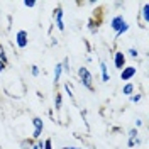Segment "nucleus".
<instances>
[{
  "label": "nucleus",
  "mask_w": 149,
  "mask_h": 149,
  "mask_svg": "<svg viewBox=\"0 0 149 149\" xmlns=\"http://www.w3.org/2000/svg\"><path fill=\"white\" fill-rule=\"evenodd\" d=\"M34 146V141L32 139H24V141H20V148L22 149H31Z\"/></svg>",
  "instance_id": "nucleus-19"
},
{
  "label": "nucleus",
  "mask_w": 149,
  "mask_h": 149,
  "mask_svg": "<svg viewBox=\"0 0 149 149\" xmlns=\"http://www.w3.org/2000/svg\"><path fill=\"white\" fill-rule=\"evenodd\" d=\"M137 74V68L136 66H124L120 70V80L129 83L130 80H134V76Z\"/></svg>",
  "instance_id": "nucleus-3"
},
{
  "label": "nucleus",
  "mask_w": 149,
  "mask_h": 149,
  "mask_svg": "<svg viewBox=\"0 0 149 149\" xmlns=\"http://www.w3.org/2000/svg\"><path fill=\"white\" fill-rule=\"evenodd\" d=\"M125 63H127V56L124 54V51H115L113 53V66L120 71L124 66H127Z\"/></svg>",
  "instance_id": "nucleus-5"
},
{
  "label": "nucleus",
  "mask_w": 149,
  "mask_h": 149,
  "mask_svg": "<svg viewBox=\"0 0 149 149\" xmlns=\"http://www.w3.org/2000/svg\"><path fill=\"white\" fill-rule=\"evenodd\" d=\"M61 68H63V73L70 74V71H71V66H70V58H68V56H66L65 59L61 61Z\"/></svg>",
  "instance_id": "nucleus-18"
},
{
  "label": "nucleus",
  "mask_w": 149,
  "mask_h": 149,
  "mask_svg": "<svg viewBox=\"0 0 149 149\" xmlns=\"http://www.w3.org/2000/svg\"><path fill=\"white\" fill-rule=\"evenodd\" d=\"M100 74H102V81H103V83H109V81H110L109 68H107V65H105L103 61H100Z\"/></svg>",
  "instance_id": "nucleus-8"
},
{
  "label": "nucleus",
  "mask_w": 149,
  "mask_h": 149,
  "mask_svg": "<svg viewBox=\"0 0 149 149\" xmlns=\"http://www.w3.org/2000/svg\"><path fill=\"white\" fill-rule=\"evenodd\" d=\"M61 149H83V148H76V146H63Z\"/></svg>",
  "instance_id": "nucleus-26"
},
{
  "label": "nucleus",
  "mask_w": 149,
  "mask_h": 149,
  "mask_svg": "<svg viewBox=\"0 0 149 149\" xmlns=\"http://www.w3.org/2000/svg\"><path fill=\"white\" fill-rule=\"evenodd\" d=\"M54 20H56V27H58V31H65V22H63V17H65V12H63V7L61 5H58L54 9Z\"/></svg>",
  "instance_id": "nucleus-6"
},
{
  "label": "nucleus",
  "mask_w": 149,
  "mask_h": 149,
  "mask_svg": "<svg viewBox=\"0 0 149 149\" xmlns=\"http://www.w3.org/2000/svg\"><path fill=\"white\" fill-rule=\"evenodd\" d=\"M141 19L144 24H149V3H142V9H141Z\"/></svg>",
  "instance_id": "nucleus-9"
},
{
  "label": "nucleus",
  "mask_w": 149,
  "mask_h": 149,
  "mask_svg": "<svg viewBox=\"0 0 149 149\" xmlns=\"http://www.w3.org/2000/svg\"><path fill=\"white\" fill-rule=\"evenodd\" d=\"M32 125H34V130H44V120L41 119V117H34L32 119Z\"/></svg>",
  "instance_id": "nucleus-12"
},
{
  "label": "nucleus",
  "mask_w": 149,
  "mask_h": 149,
  "mask_svg": "<svg viewBox=\"0 0 149 149\" xmlns=\"http://www.w3.org/2000/svg\"><path fill=\"white\" fill-rule=\"evenodd\" d=\"M5 68H7V66H5L3 63H2V61H0V74H2L3 71H5Z\"/></svg>",
  "instance_id": "nucleus-25"
},
{
  "label": "nucleus",
  "mask_w": 149,
  "mask_h": 149,
  "mask_svg": "<svg viewBox=\"0 0 149 149\" xmlns=\"http://www.w3.org/2000/svg\"><path fill=\"white\" fill-rule=\"evenodd\" d=\"M61 74H63V68H61V63H56L54 66V73H53V80H54V85L59 83V80H61Z\"/></svg>",
  "instance_id": "nucleus-11"
},
{
  "label": "nucleus",
  "mask_w": 149,
  "mask_h": 149,
  "mask_svg": "<svg viewBox=\"0 0 149 149\" xmlns=\"http://www.w3.org/2000/svg\"><path fill=\"white\" fill-rule=\"evenodd\" d=\"M141 144V139H139V130L136 129H130L127 132V148H136Z\"/></svg>",
  "instance_id": "nucleus-4"
},
{
  "label": "nucleus",
  "mask_w": 149,
  "mask_h": 149,
  "mask_svg": "<svg viewBox=\"0 0 149 149\" xmlns=\"http://www.w3.org/2000/svg\"><path fill=\"white\" fill-rule=\"evenodd\" d=\"M98 24H100V22L92 17L90 20H88V31H90L92 34H97V32H98Z\"/></svg>",
  "instance_id": "nucleus-14"
},
{
  "label": "nucleus",
  "mask_w": 149,
  "mask_h": 149,
  "mask_svg": "<svg viewBox=\"0 0 149 149\" xmlns=\"http://www.w3.org/2000/svg\"><path fill=\"white\" fill-rule=\"evenodd\" d=\"M42 149H53V139H51V137L44 139V148Z\"/></svg>",
  "instance_id": "nucleus-24"
},
{
  "label": "nucleus",
  "mask_w": 149,
  "mask_h": 149,
  "mask_svg": "<svg viewBox=\"0 0 149 149\" xmlns=\"http://www.w3.org/2000/svg\"><path fill=\"white\" fill-rule=\"evenodd\" d=\"M0 61L3 63V65L7 66L9 65V56H7V51H5V46L0 42Z\"/></svg>",
  "instance_id": "nucleus-15"
},
{
  "label": "nucleus",
  "mask_w": 149,
  "mask_h": 149,
  "mask_svg": "<svg viewBox=\"0 0 149 149\" xmlns=\"http://www.w3.org/2000/svg\"><path fill=\"white\" fill-rule=\"evenodd\" d=\"M78 80L83 88H86L88 92H95V86H93V74L90 73V70L86 66H80L78 68Z\"/></svg>",
  "instance_id": "nucleus-1"
},
{
  "label": "nucleus",
  "mask_w": 149,
  "mask_h": 149,
  "mask_svg": "<svg viewBox=\"0 0 149 149\" xmlns=\"http://www.w3.org/2000/svg\"><path fill=\"white\" fill-rule=\"evenodd\" d=\"M130 29V26H129V22H127V20H125V22H124V24H122V27L119 29V31H117V32H115V39H119V37L120 36H124V34H125V32H127V31H129Z\"/></svg>",
  "instance_id": "nucleus-17"
},
{
  "label": "nucleus",
  "mask_w": 149,
  "mask_h": 149,
  "mask_svg": "<svg viewBox=\"0 0 149 149\" xmlns=\"http://www.w3.org/2000/svg\"><path fill=\"white\" fill-rule=\"evenodd\" d=\"M39 73H41V70H39V66L37 65L31 66V74H32V76H39Z\"/></svg>",
  "instance_id": "nucleus-22"
},
{
  "label": "nucleus",
  "mask_w": 149,
  "mask_h": 149,
  "mask_svg": "<svg viewBox=\"0 0 149 149\" xmlns=\"http://www.w3.org/2000/svg\"><path fill=\"white\" fill-rule=\"evenodd\" d=\"M125 22V19H124V15L122 14H117V15H113L112 17V20H110V27H112V31L113 32H117L119 29L122 27V24Z\"/></svg>",
  "instance_id": "nucleus-7"
},
{
  "label": "nucleus",
  "mask_w": 149,
  "mask_h": 149,
  "mask_svg": "<svg viewBox=\"0 0 149 149\" xmlns=\"http://www.w3.org/2000/svg\"><path fill=\"white\" fill-rule=\"evenodd\" d=\"M54 109L58 112L63 109V95L59 92H56V95H54Z\"/></svg>",
  "instance_id": "nucleus-13"
},
{
  "label": "nucleus",
  "mask_w": 149,
  "mask_h": 149,
  "mask_svg": "<svg viewBox=\"0 0 149 149\" xmlns=\"http://www.w3.org/2000/svg\"><path fill=\"white\" fill-rule=\"evenodd\" d=\"M63 88H65L66 95H68L71 100H74V92H73V86H71V83H70V81H65V83H63Z\"/></svg>",
  "instance_id": "nucleus-16"
},
{
  "label": "nucleus",
  "mask_w": 149,
  "mask_h": 149,
  "mask_svg": "<svg viewBox=\"0 0 149 149\" xmlns=\"http://www.w3.org/2000/svg\"><path fill=\"white\" fill-rule=\"evenodd\" d=\"M129 98H130V102H132V103H139L141 98H142V93H139V92H137V93H132Z\"/></svg>",
  "instance_id": "nucleus-21"
},
{
  "label": "nucleus",
  "mask_w": 149,
  "mask_h": 149,
  "mask_svg": "<svg viewBox=\"0 0 149 149\" xmlns=\"http://www.w3.org/2000/svg\"><path fill=\"white\" fill-rule=\"evenodd\" d=\"M15 46L19 49H26L29 46V32L27 31H24V29H20L15 32Z\"/></svg>",
  "instance_id": "nucleus-2"
},
{
  "label": "nucleus",
  "mask_w": 149,
  "mask_h": 149,
  "mask_svg": "<svg viewBox=\"0 0 149 149\" xmlns=\"http://www.w3.org/2000/svg\"><path fill=\"white\" fill-rule=\"evenodd\" d=\"M127 53H129V56L132 59H137V58H139V49H136V47H129Z\"/></svg>",
  "instance_id": "nucleus-20"
},
{
  "label": "nucleus",
  "mask_w": 149,
  "mask_h": 149,
  "mask_svg": "<svg viewBox=\"0 0 149 149\" xmlns=\"http://www.w3.org/2000/svg\"><path fill=\"white\" fill-rule=\"evenodd\" d=\"M122 93H124L125 97H130L132 93H136V86H134V83H132V81L124 83V86H122Z\"/></svg>",
  "instance_id": "nucleus-10"
},
{
  "label": "nucleus",
  "mask_w": 149,
  "mask_h": 149,
  "mask_svg": "<svg viewBox=\"0 0 149 149\" xmlns=\"http://www.w3.org/2000/svg\"><path fill=\"white\" fill-rule=\"evenodd\" d=\"M141 125H142V120H141V119H137V120H136V129H139Z\"/></svg>",
  "instance_id": "nucleus-27"
},
{
  "label": "nucleus",
  "mask_w": 149,
  "mask_h": 149,
  "mask_svg": "<svg viewBox=\"0 0 149 149\" xmlns=\"http://www.w3.org/2000/svg\"><path fill=\"white\" fill-rule=\"evenodd\" d=\"M37 3L34 0H24V7H27V9H34Z\"/></svg>",
  "instance_id": "nucleus-23"
}]
</instances>
